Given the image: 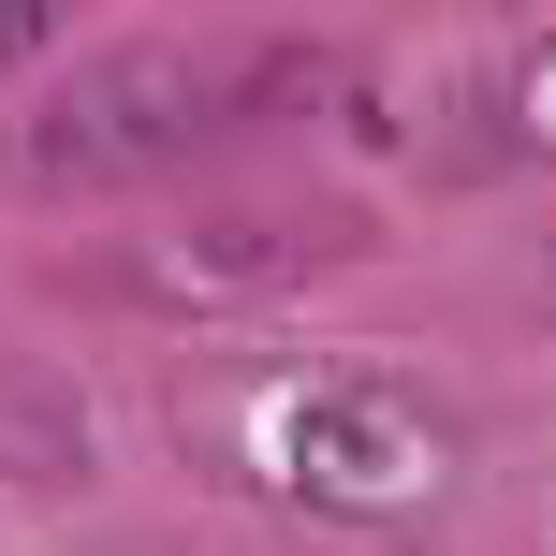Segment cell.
<instances>
[{
	"instance_id": "obj_1",
	"label": "cell",
	"mask_w": 556,
	"mask_h": 556,
	"mask_svg": "<svg viewBox=\"0 0 556 556\" xmlns=\"http://www.w3.org/2000/svg\"><path fill=\"white\" fill-rule=\"evenodd\" d=\"M264 74L278 59H220V45H103L88 74H59L45 88V117H29V147L15 162L29 176H59V191H103V176H162V162H191L205 132H235V117L264 103Z\"/></svg>"
},
{
	"instance_id": "obj_2",
	"label": "cell",
	"mask_w": 556,
	"mask_h": 556,
	"mask_svg": "<svg viewBox=\"0 0 556 556\" xmlns=\"http://www.w3.org/2000/svg\"><path fill=\"white\" fill-rule=\"evenodd\" d=\"M235 440L293 513H425L454 483L440 410H410L395 381H264Z\"/></svg>"
},
{
	"instance_id": "obj_3",
	"label": "cell",
	"mask_w": 556,
	"mask_h": 556,
	"mask_svg": "<svg viewBox=\"0 0 556 556\" xmlns=\"http://www.w3.org/2000/svg\"><path fill=\"white\" fill-rule=\"evenodd\" d=\"M352 250H366L352 205H205V220L147 235L117 264V293H147V307H264V293H293V278H323Z\"/></svg>"
},
{
	"instance_id": "obj_4",
	"label": "cell",
	"mask_w": 556,
	"mask_h": 556,
	"mask_svg": "<svg viewBox=\"0 0 556 556\" xmlns=\"http://www.w3.org/2000/svg\"><path fill=\"white\" fill-rule=\"evenodd\" d=\"M498 132L528 147V162H556V29H542V45H513V59H498Z\"/></svg>"
},
{
	"instance_id": "obj_5",
	"label": "cell",
	"mask_w": 556,
	"mask_h": 556,
	"mask_svg": "<svg viewBox=\"0 0 556 556\" xmlns=\"http://www.w3.org/2000/svg\"><path fill=\"white\" fill-rule=\"evenodd\" d=\"M45 29H59L45 0H0V59H29V45H45Z\"/></svg>"
}]
</instances>
